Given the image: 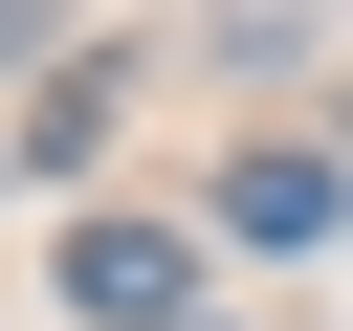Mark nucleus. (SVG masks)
Returning <instances> with one entry per match:
<instances>
[{"mask_svg":"<svg viewBox=\"0 0 353 331\" xmlns=\"http://www.w3.org/2000/svg\"><path fill=\"white\" fill-rule=\"evenodd\" d=\"M331 221H353V177H331V154H287V132L221 177V243H331Z\"/></svg>","mask_w":353,"mask_h":331,"instance_id":"f03ea898","label":"nucleus"},{"mask_svg":"<svg viewBox=\"0 0 353 331\" xmlns=\"http://www.w3.org/2000/svg\"><path fill=\"white\" fill-rule=\"evenodd\" d=\"M199 331H221V309H199Z\"/></svg>","mask_w":353,"mask_h":331,"instance_id":"7ed1b4c3","label":"nucleus"},{"mask_svg":"<svg viewBox=\"0 0 353 331\" xmlns=\"http://www.w3.org/2000/svg\"><path fill=\"white\" fill-rule=\"evenodd\" d=\"M66 309H88V331H199V243H176V221H88V243H66Z\"/></svg>","mask_w":353,"mask_h":331,"instance_id":"f257e3e1","label":"nucleus"}]
</instances>
